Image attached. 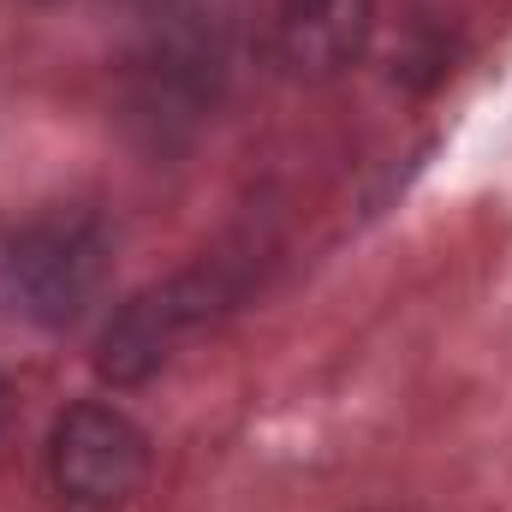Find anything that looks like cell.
Masks as SVG:
<instances>
[{
  "instance_id": "3",
  "label": "cell",
  "mask_w": 512,
  "mask_h": 512,
  "mask_svg": "<svg viewBox=\"0 0 512 512\" xmlns=\"http://www.w3.org/2000/svg\"><path fill=\"white\" fill-rule=\"evenodd\" d=\"M233 298L227 274L221 268H185L161 286H143L137 298H126L114 310V322L102 328V346H96V370L114 387H137L149 382L185 334H197L221 304Z\"/></svg>"
},
{
  "instance_id": "5",
  "label": "cell",
  "mask_w": 512,
  "mask_h": 512,
  "mask_svg": "<svg viewBox=\"0 0 512 512\" xmlns=\"http://www.w3.org/2000/svg\"><path fill=\"white\" fill-rule=\"evenodd\" d=\"M221 72V30L203 0H161L149 12V42H143V78H149V108H197L215 90Z\"/></svg>"
},
{
  "instance_id": "1",
  "label": "cell",
  "mask_w": 512,
  "mask_h": 512,
  "mask_svg": "<svg viewBox=\"0 0 512 512\" xmlns=\"http://www.w3.org/2000/svg\"><path fill=\"white\" fill-rule=\"evenodd\" d=\"M108 280V233L84 209L0 221V322L60 334Z\"/></svg>"
},
{
  "instance_id": "4",
  "label": "cell",
  "mask_w": 512,
  "mask_h": 512,
  "mask_svg": "<svg viewBox=\"0 0 512 512\" xmlns=\"http://www.w3.org/2000/svg\"><path fill=\"white\" fill-rule=\"evenodd\" d=\"M376 36V0H274V60L292 78H346Z\"/></svg>"
},
{
  "instance_id": "2",
  "label": "cell",
  "mask_w": 512,
  "mask_h": 512,
  "mask_svg": "<svg viewBox=\"0 0 512 512\" xmlns=\"http://www.w3.org/2000/svg\"><path fill=\"white\" fill-rule=\"evenodd\" d=\"M48 477L72 512H120L149 477V435L108 399H78L54 417Z\"/></svg>"
},
{
  "instance_id": "6",
  "label": "cell",
  "mask_w": 512,
  "mask_h": 512,
  "mask_svg": "<svg viewBox=\"0 0 512 512\" xmlns=\"http://www.w3.org/2000/svg\"><path fill=\"white\" fill-rule=\"evenodd\" d=\"M6 411H12V382L0 376V423H6Z\"/></svg>"
}]
</instances>
